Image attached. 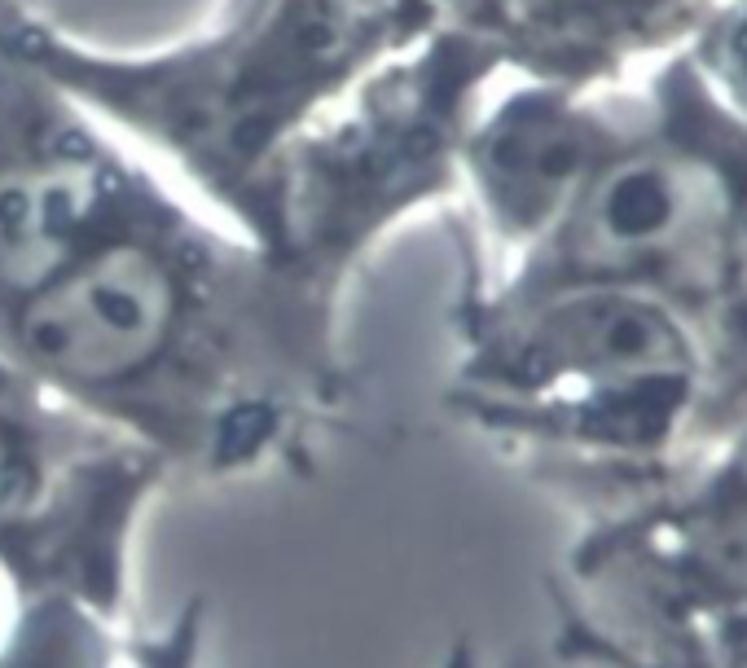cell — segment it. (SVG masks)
Segmentation results:
<instances>
[{
  "label": "cell",
  "instance_id": "9",
  "mask_svg": "<svg viewBox=\"0 0 747 668\" xmlns=\"http://www.w3.org/2000/svg\"><path fill=\"white\" fill-rule=\"evenodd\" d=\"M646 102L708 150L726 185L717 277L704 313L708 378L695 418V444H690V453H699L747 418V124L708 93L682 49L655 62Z\"/></svg>",
  "mask_w": 747,
  "mask_h": 668
},
{
  "label": "cell",
  "instance_id": "10",
  "mask_svg": "<svg viewBox=\"0 0 747 668\" xmlns=\"http://www.w3.org/2000/svg\"><path fill=\"white\" fill-rule=\"evenodd\" d=\"M682 53L708 93L747 124V0H717Z\"/></svg>",
  "mask_w": 747,
  "mask_h": 668
},
{
  "label": "cell",
  "instance_id": "11",
  "mask_svg": "<svg viewBox=\"0 0 747 668\" xmlns=\"http://www.w3.org/2000/svg\"><path fill=\"white\" fill-rule=\"evenodd\" d=\"M36 480V453H31V431L9 405H0V510L18 506Z\"/></svg>",
  "mask_w": 747,
  "mask_h": 668
},
{
  "label": "cell",
  "instance_id": "6",
  "mask_svg": "<svg viewBox=\"0 0 747 668\" xmlns=\"http://www.w3.org/2000/svg\"><path fill=\"white\" fill-rule=\"evenodd\" d=\"M150 181L0 14V321L110 238Z\"/></svg>",
  "mask_w": 747,
  "mask_h": 668
},
{
  "label": "cell",
  "instance_id": "7",
  "mask_svg": "<svg viewBox=\"0 0 747 668\" xmlns=\"http://www.w3.org/2000/svg\"><path fill=\"white\" fill-rule=\"evenodd\" d=\"M638 119L642 97H620L616 88L585 93L523 80L475 115L462 146V185L488 225L528 251Z\"/></svg>",
  "mask_w": 747,
  "mask_h": 668
},
{
  "label": "cell",
  "instance_id": "4",
  "mask_svg": "<svg viewBox=\"0 0 747 668\" xmlns=\"http://www.w3.org/2000/svg\"><path fill=\"white\" fill-rule=\"evenodd\" d=\"M726 185L695 137L646 102L563 216L523 251L497 308L563 291L660 295L704 321L721 251Z\"/></svg>",
  "mask_w": 747,
  "mask_h": 668
},
{
  "label": "cell",
  "instance_id": "12",
  "mask_svg": "<svg viewBox=\"0 0 747 668\" xmlns=\"http://www.w3.org/2000/svg\"><path fill=\"white\" fill-rule=\"evenodd\" d=\"M695 668H747V651L726 655V660H712V664H695Z\"/></svg>",
  "mask_w": 747,
  "mask_h": 668
},
{
  "label": "cell",
  "instance_id": "3",
  "mask_svg": "<svg viewBox=\"0 0 747 668\" xmlns=\"http://www.w3.org/2000/svg\"><path fill=\"white\" fill-rule=\"evenodd\" d=\"M479 378L545 414L642 497L690 458L708 339L704 321L660 295L563 291L493 308Z\"/></svg>",
  "mask_w": 747,
  "mask_h": 668
},
{
  "label": "cell",
  "instance_id": "5",
  "mask_svg": "<svg viewBox=\"0 0 747 668\" xmlns=\"http://www.w3.org/2000/svg\"><path fill=\"white\" fill-rule=\"evenodd\" d=\"M607 567L633 611V668L747 651V418L633 497Z\"/></svg>",
  "mask_w": 747,
  "mask_h": 668
},
{
  "label": "cell",
  "instance_id": "1",
  "mask_svg": "<svg viewBox=\"0 0 747 668\" xmlns=\"http://www.w3.org/2000/svg\"><path fill=\"white\" fill-rule=\"evenodd\" d=\"M453 9L457 0H225L211 27L181 44L106 53L22 0H0L9 36L75 102L181 163L260 238L286 146Z\"/></svg>",
  "mask_w": 747,
  "mask_h": 668
},
{
  "label": "cell",
  "instance_id": "2",
  "mask_svg": "<svg viewBox=\"0 0 747 668\" xmlns=\"http://www.w3.org/2000/svg\"><path fill=\"white\" fill-rule=\"evenodd\" d=\"M501 71L493 44L449 18L365 75L277 159L264 242L312 277L352 260L405 211L453 194L466 132Z\"/></svg>",
  "mask_w": 747,
  "mask_h": 668
},
{
  "label": "cell",
  "instance_id": "8",
  "mask_svg": "<svg viewBox=\"0 0 747 668\" xmlns=\"http://www.w3.org/2000/svg\"><path fill=\"white\" fill-rule=\"evenodd\" d=\"M712 9L717 0H457L453 18L519 80L598 93L677 53Z\"/></svg>",
  "mask_w": 747,
  "mask_h": 668
}]
</instances>
